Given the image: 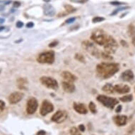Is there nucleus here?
<instances>
[{
	"instance_id": "f257e3e1",
	"label": "nucleus",
	"mask_w": 135,
	"mask_h": 135,
	"mask_svg": "<svg viewBox=\"0 0 135 135\" xmlns=\"http://www.w3.org/2000/svg\"><path fill=\"white\" fill-rule=\"evenodd\" d=\"M119 64L115 63H106L103 62L98 64L96 66V71L100 77L102 79H108L113 76L115 73L119 71Z\"/></svg>"
},
{
	"instance_id": "f03ea898",
	"label": "nucleus",
	"mask_w": 135,
	"mask_h": 135,
	"mask_svg": "<svg viewBox=\"0 0 135 135\" xmlns=\"http://www.w3.org/2000/svg\"><path fill=\"white\" fill-rule=\"evenodd\" d=\"M108 36L104 31L102 30H96L91 35V40H93L96 44L100 45H104L106 42Z\"/></svg>"
},
{
	"instance_id": "7ed1b4c3",
	"label": "nucleus",
	"mask_w": 135,
	"mask_h": 135,
	"mask_svg": "<svg viewBox=\"0 0 135 135\" xmlns=\"http://www.w3.org/2000/svg\"><path fill=\"white\" fill-rule=\"evenodd\" d=\"M37 61L40 64H52L55 62V52L53 51L42 52L38 55Z\"/></svg>"
},
{
	"instance_id": "20e7f679",
	"label": "nucleus",
	"mask_w": 135,
	"mask_h": 135,
	"mask_svg": "<svg viewBox=\"0 0 135 135\" xmlns=\"http://www.w3.org/2000/svg\"><path fill=\"white\" fill-rule=\"evenodd\" d=\"M97 100L104 106L110 109L114 108V107L118 104V100L116 98L108 97L105 95H99L97 97Z\"/></svg>"
},
{
	"instance_id": "39448f33",
	"label": "nucleus",
	"mask_w": 135,
	"mask_h": 135,
	"mask_svg": "<svg viewBox=\"0 0 135 135\" xmlns=\"http://www.w3.org/2000/svg\"><path fill=\"white\" fill-rule=\"evenodd\" d=\"M104 50L105 52L108 54H113L115 53V51L117 50V47H118V44H117V41L115 40V38H113L112 36H108V38L106 42L105 43Z\"/></svg>"
},
{
	"instance_id": "423d86ee",
	"label": "nucleus",
	"mask_w": 135,
	"mask_h": 135,
	"mask_svg": "<svg viewBox=\"0 0 135 135\" xmlns=\"http://www.w3.org/2000/svg\"><path fill=\"white\" fill-rule=\"evenodd\" d=\"M82 46L88 52H89L94 57H98L99 56L101 55V53L100 52L99 50H98L95 45L93 44V42H91V41L85 40V41L82 42Z\"/></svg>"
},
{
	"instance_id": "0eeeda50",
	"label": "nucleus",
	"mask_w": 135,
	"mask_h": 135,
	"mask_svg": "<svg viewBox=\"0 0 135 135\" xmlns=\"http://www.w3.org/2000/svg\"><path fill=\"white\" fill-rule=\"evenodd\" d=\"M40 81L42 85H44L45 86H46L48 89L57 90L59 87L57 81L53 78L49 77V76H42L40 78Z\"/></svg>"
},
{
	"instance_id": "6e6552de",
	"label": "nucleus",
	"mask_w": 135,
	"mask_h": 135,
	"mask_svg": "<svg viewBox=\"0 0 135 135\" xmlns=\"http://www.w3.org/2000/svg\"><path fill=\"white\" fill-rule=\"evenodd\" d=\"M38 107V100L35 98H31L27 101L26 112L28 115H33L36 113Z\"/></svg>"
},
{
	"instance_id": "1a4fd4ad",
	"label": "nucleus",
	"mask_w": 135,
	"mask_h": 135,
	"mask_svg": "<svg viewBox=\"0 0 135 135\" xmlns=\"http://www.w3.org/2000/svg\"><path fill=\"white\" fill-rule=\"evenodd\" d=\"M54 110V106L51 103L48 101V100H44L42 103L41 108L40 110V115L42 116H45L48 113H52Z\"/></svg>"
},
{
	"instance_id": "9d476101",
	"label": "nucleus",
	"mask_w": 135,
	"mask_h": 135,
	"mask_svg": "<svg viewBox=\"0 0 135 135\" xmlns=\"http://www.w3.org/2000/svg\"><path fill=\"white\" fill-rule=\"evenodd\" d=\"M68 114L66 111L59 110L55 113L52 117V121L56 122V123H62L66 120L67 118Z\"/></svg>"
},
{
	"instance_id": "9b49d317",
	"label": "nucleus",
	"mask_w": 135,
	"mask_h": 135,
	"mask_svg": "<svg viewBox=\"0 0 135 135\" xmlns=\"http://www.w3.org/2000/svg\"><path fill=\"white\" fill-rule=\"evenodd\" d=\"M24 94L22 92H19V91H16L13 92L11 94H10L9 96V102L10 104H16L18 102H20L21 100L23 99Z\"/></svg>"
},
{
	"instance_id": "f8f14e48",
	"label": "nucleus",
	"mask_w": 135,
	"mask_h": 135,
	"mask_svg": "<svg viewBox=\"0 0 135 135\" xmlns=\"http://www.w3.org/2000/svg\"><path fill=\"white\" fill-rule=\"evenodd\" d=\"M113 121L117 126H124L127 122V117L126 115H117V116L114 117Z\"/></svg>"
},
{
	"instance_id": "ddd939ff",
	"label": "nucleus",
	"mask_w": 135,
	"mask_h": 135,
	"mask_svg": "<svg viewBox=\"0 0 135 135\" xmlns=\"http://www.w3.org/2000/svg\"><path fill=\"white\" fill-rule=\"evenodd\" d=\"M114 89L116 93L120 94H126L130 91V88L127 85H123V84H117L114 86Z\"/></svg>"
},
{
	"instance_id": "4468645a",
	"label": "nucleus",
	"mask_w": 135,
	"mask_h": 135,
	"mask_svg": "<svg viewBox=\"0 0 135 135\" xmlns=\"http://www.w3.org/2000/svg\"><path fill=\"white\" fill-rule=\"evenodd\" d=\"M74 109L75 110L76 113L81 114V115H86L88 113L87 108L85 106V105L83 104V103H74Z\"/></svg>"
},
{
	"instance_id": "2eb2a0df",
	"label": "nucleus",
	"mask_w": 135,
	"mask_h": 135,
	"mask_svg": "<svg viewBox=\"0 0 135 135\" xmlns=\"http://www.w3.org/2000/svg\"><path fill=\"white\" fill-rule=\"evenodd\" d=\"M62 88L66 93H73L74 91H75V86L72 84V82L63 81Z\"/></svg>"
},
{
	"instance_id": "dca6fc26",
	"label": "nucleus",
	"mask_w": 135,
	"mask_h": 135,
	"mask_svg": "<svg viewBox=\"0 0 135 135\" xmlns=\"http://www.w3.org/2000/svg\"><path fill=\"white\" fill-rule=\"evenodd\" d=\"M121 78L124 81H130L134 79V73L132 70L128 69V70H126L124 72H122Z\"/></svg>"
},
{
	"instance_id": "f3484780",
	"label": "nucleus",
	"mask_w": 135,
	"mask_h": 135,
	"mask_svg": "<svg viewBox=\"0 0 135 135\" xmlns=\"http://www.w3.org/2000/svg\"><path fill=\"white\" fill-rule=\"evenodd\" d=\"M62 76L66 81L74 82L76 79V77L73 74H71V72L67 71H63L62 73Z\"/></svg>"
},
{
	"instance_id": "a211bd4d",
	"label": "nucleus",
	"mask_w": 135,
	"mask_h": 135,
	"mask_svg": "<svg viewBox=\"0 0 135 135\" xmlns=\"http://www.w3.org/2000/svg\"><path fill=\"white\" fill-rule=\"evenodd\" d=\"M44 13L47 16H52L55 14V9L50 4H45L44 6Z\"/></svg>"
},
{
	"instance_id": "6ab92c4d",
	"label": "nucleus",
	"mask_w": 135,
	"mask_h": 135,
	"mask_svg": "<svg viewBox=\"0 0 135 135\" xmlns=\"http://www.w3.org/2000/svg\"><path fill=\"white\" fill-rule=\"evenodd\" d=\"M27 81L26 79L25 78H19L17 80V84H18V87L21 90H25L27 89Z\"/></svg>"
},
{
	"instance_id": "aec40b11",
	"label": "nucleus",
	"mask_w": 135,
	"mask_h": 135,
	"mask_svg": "<svg viewBox=\"0 0 135 135\" xmlns=\"http://www.w3.org/2000/svg\"><path fill=\"white\" fill-rule=\"evenodd\" d=\"M103 91L108 93H113L115 92L114 86L110 84H105L104 86L103 87Z\"/></svg>"
},
{
	"instance_id": "412c9836",
	"label": "nucleus",
	"mask_w": 135,
	"mask_h": 135,
	"mask_svg": "<svg viewBox=\"0 0 135 135\" xmlns=\"http://www.w3.org/2000/svg\"><path fill=\"white\" fill-rule=\"evenodd\" d=\"M120 100L122 101V102H124V103L130 102V101H132V100H133V96L132 94H130V95H124V96L120 98Z\"/></svg>"
},
{
	"instance_id": "4be33fe9",
	"label": "nucleus",
	"mask_w": 135,
	"mask_h": 135,
	"mask_svg": "<svg viewBox=\"0 0 135 135\" xmlns=\"http://www.w3.org/2000/svg\"><path fill=\"white\" fill-rule=\"evenodd\" d=\"M89 108L90 111H91L93 114H95V113H97V110H96V105H95V103L93 102H92V101L90 102V103H89Z\"/></svg>"
},
{
	"instance_id": "5701e85b",
	"label": "nucleus",
	"mask_w": 135,
	"mask_h": 135,
	"mask_svg": "<svg viewBox=\"0 0 135 135\" xmlns=\"http://www.w3.org/2000/svg\"><path fill=\"white\" fill-rule=\"evenodd\" d=\"M64 9H65V10H66L67 13H73V12H74L76 11L75 8L69 4L64 5Z\"/></svg>"
},
{
	"instance_id": "b1692460",
	"label": "nucleus",
	"mask_w": 135,
	"mask_h": 135,
	"mask_svg": "<svg viewBox=\"0 0 135 135\" xmlns=\"http://www.w3.org/2000/svg\"><path fill=\"white\" fill-rule=\"evenodd\" d=\"M70 134H71V135H82L80 132L79 129L75 127H71L70 129Z\"/></svg>"
},
{
	"instance_id": "393cba45",
	"label": "nucleus",
	"mask_w": 135,
	"mask_h": 135,
	"mask_svg": "<svg viewBox=\"0 0 135 135\" xmlns=\"http://www.w3.org/2000/svg\"><path fill=\"white\" fill-rule=\"evenodd\" d=\"M75 58L76 60H77L78 61H79V62H82V63L85 62V58H84V57L81 54L76 53L75 55Z\"/></svg>"
},
{
	"instance_id": "a878e982",
	"label": "nucleus",
	"mask_w": 135,
	"mask_h": 135,
	"mask_svg": "<svg viewBox=\"0 0 135 135\" xmlns=\"http://www.w3.org/2000/svg\"><path fill=\"white\" fill-rule=\"evenodd\" d=\"M101 57L105 59V60H113V57H111L110 55V54H108L106 53L105 52H101Z\"/></svg>"
},
{
	"instance_id": "bb28decb",
	"label": "nucleus",
	"mask_w": 135,
	"mask_h": 135,
	"mask_svg": "<svg viewBox=\"0 0 135 135\" xmlns=\"http://www.w3.org/2000/svg\"><path fill=\"white\" fill-rule=\"evenodd\" d=\"M105 18L103 17H100V16H95L92 19L93 23H99L103 21H104Z\"/></svg>"
},
{
	"instance_id": "cd10ccee",
	"label": "nucleus",
	"mask_w": 135,
	"mask_h": 135,
	"mask_svg": "<svg viewBox=\"0 0 135 135\" xmlns=\"http://www.w3.org/2000/svg\"><path fill=\"white\" fill-rule=\"evenodd\" d=\"M129 9L128 7H120V8H118L117 9H116V10H115L114 11V12H113V13H111V15H115L116 13H117L118 12L120 11H124V10H125V9Z\"/></svg>"
},
{
	"instance_id": "c85d7f7f",
	"label": "nucleus",
	"mask_w": 135,
	"mask_h": 135,
	"mask_svg": "<svg viewBox=\"0 0 135 135\" xmlns=\"http://www.w3.org/2000/svg\"><path fill=\"white\" fill-rule=\"evenodd\" d=\"M5 103L4 101H3L2 100H0V113L3 112V110L5 108Z\"/></svg>"
},
{
	"instance_id": "c756f323",
	"label": "nucleus",
	"mask_w": 135,
	"mask_h": 135,
	"mask_svg": "<svg viewBox=\"0 0 135 135\" xmlns=\"http://www.w3.org/2000/svg\"><path fill=\"white\" fill-rule=\"evenodd\" d=\"M110 4L111 5H113V6H121V5L125 4V3L120 2H111Z\"/></svg>"
},
{
	"instance_id": "7c9ffc66",
	"label": "nucleus",
	"mask_w": 135,
	"mask_h": 135,
	"mask_svg": "<svg viewBox=\"0 0 135 135\" xmlns=\"http://www.w3.org/2000/svg\"><path fill=\"white\" fill-rule=\"evenodd\" d=\"M129 33H130L131 36H132V35L135 34V28L133 26H129Z\"/></svg>"
},
{
	"instance_id": "2f4dec72",
	"label": "nucleus",
	"mask_w": 135,
	"mask_h": 135,
	"mask_svg": "<svg viewBox=\"0 0 135 135\" xmlns=\"http://www.w3.org/2000/svg\"><path fill=\"white\" fill-rule=\"evenodd\" d=\"M16 27H17V28H22V27L23 26V23L22 21H17V22H16Z\"/></svg>"
},
{
	"instance_id": "473e14b6",
	"label": "nucleus",
	"mask_w": 135,
	"mask_h": 135,
	"mask_svg": "<svg viewBox=\"0 0 135 135\" xmlns=\"http://www.w3.org/2000/svg\"><path fill=\"white\" fill-rule=\"evenodd\" d=\"M75 20H76L75 17H74V18H68V19L66 21V23H68V24H69V23H71L74 22V21Z\"/></svg>"
},
{
	"instance_id": "72a5a7b5",
	"label": "nucleus",
	"mask_w": 135,
	"mask_h": 135,
	"mask_svg": "<svg viewBox=\"0 0 135 135\" xmlns=\"http://www.w3.org/2000/svg\"><path fill=\"white\" fill-rule=\"evenodd\" d=\"M57 44H58L57 41H54V42H51V43H50V45H49V47H55Z\"/></svg>"
},
{
	"instance_id": "f704fd0d",
	"label": "nucleus",
	"mask_w": 135,
	"mask_h": 135,
	"mask_svg": "<svg viewBox=\"0 0 135 135\" xmlns=\"http://www.w3.org/2000/svg\"><path fill=\"white\" fill-rule=\"evenodd\" d=\"M121 110H122V105H119L117 107V108L115 109V112L117 113H120V112H121Z\"/></svg>"
},
{
	"instance_id": "c9c22d12",
	"label": "nucleus",
	"mask_w": 135,
	"mask_h": 135,
	"mask_svg": "<svg viewBox=\"0 0 135 135\" xmlns=\"http://www.w3.org/2000/svg\"><path fill=\"white\" fill-rule=\"evenodd\" d=\"M36 135H46V132L45 130H40L36 133Z\"/></svg>"
},
{
	"instance_id": "e433bc0d",
	"label": "nucleus",
	"mask_w": 135,
	"mask_h": 135,
	"mask_svg": "<svg viewBox=\"0 0 135 135\" xmlns=\"http://www.w3.org/2000/svg\"><path fill=\"white\" fill-rule=\"evenodd\" d=\"M79 129L80 130V132H84L86 128H85V126H84V124H80L79 126Z\"/></svg>"
},
{
	"instance_id": "4c0bfd02",
	"label": "nucleus",
	"mask_w": 135,
	"mask_h": 135,
	"mask_svg": "<svg viewBox=\"0 0 135 135\" xmlns=\"http://www.w3.org/2000/svg\"><path fill=\"white\" fill-rule=\"evenodd\" d=\"M21 6V3L19 2H13V7L14 8H18Z\"/></svg>"
},
{
	"instance_id": "58836bf2",
	"label": "nucleus",
	"mask_w": 135,
	"mask_h": 135,
	"mask_svg": "<svg viewBox=\"0 0 135 135\" xmlns=\"http://www.w3.org/2000/svg\"><path fill=\"white\" fill-rule=\"evenodd\" d=\"M34 26V23L33 22H28L26 24V27L28 28H33Z\"/></svg>"
},
{
	"instance_id": "ea45409f",
	"label": "nucleus",
	"mask_w": 135,
	"mask_h": 135,
	"mask_svg": "<svg viewBox=\"0 0 135 135\" xmlns=\"http://www.w3.org/2000/svg\"><path fill=\"white\" fill-rule=\"evenodd\" d=\"M4 9V6H3V5H0V11H3Z\"/></svg>"
},
{
	"instance_id": "a19ab883",
	"label": "nucleus",
	"mask_w": 135,
	"mask_h": 135,
	"mask_svg": "<svg viewBox=\"0 0 135 135\" xmlns=\"http://www.w3.org/2000/svg\"><path fill=\"white\" fill-rule=\"evenodd\" d=\"M4 21H5L4 18H0V23H4Z\"/></svg>"
},
{
	"instance_id": "79ce46f5",
	"label": "nucleus",
	"mask_w": 135,
	"mask_h": 135,
	"mask_svg": "<svg viewBox=\"0 0 135 135\" xmlns=\"http://www.w3.org/2000/svg\"><path fill=\"white\" fill-rule=\"evenodd\" d=\"M132 44L134 46H135V37H134L132 39Z\"/></svg>"
},
{
	"instance_id": "37998d69",
	"label": "nucleus",
	"mask_w": 135,
	"mask_h": 135,
	"mask_svg": "<svg viewBox=\"0 0 135 135\" xmlns=\"http://www.w3.org/2000/svg\"><path fill=\"white\" fill-rule=\"evenodd\" d=\"M88 0H81V1H79L80 3H85Z\"/></svg>"
},
{
	"instance_id": "c03bdc74",
	"label": "nucleus",
	"mask_w": 135,
	"mask_h": 135,
	"mask_svg": "<svg viewBox=\"0 0 135 135\" xmlns=\"http://www.w3.org/2000/svg\"><path fill=\"white\" fill-rule=\"evenodd\" d=\"M5 28L4 26H1L0 27V32H1V31H2L3 30H4V29Z\"/></svg>"
},
{
	"instance_id": "a18cd8bd",
	"label": "nucleus",
	"mask_w": 135,
	"mask_h": 135,
	"mask_svg": "<svg viewBox=\"0 0 135 135\" xmlns=\"http://www.w3.org/2000/svg\"><path fill=\"white\" fill-rule=\"evenodd\" d=\"M0 2H2V1H0Z\"/></svg>"
}]
</instances>
